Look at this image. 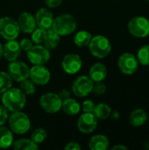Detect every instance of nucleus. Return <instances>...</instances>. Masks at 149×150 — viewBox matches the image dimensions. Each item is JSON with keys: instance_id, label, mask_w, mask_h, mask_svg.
<instances>
[{"instance_id": "f257e3e1", "label": "nucleus", "mask_w": 149, "mask_h": 150, "mask_svg": "<svg viewBox=\"0 0 149 150\" xmlns=\"http://www.w3.org/2000/svg\"><path fill=\"white\" fill-rule=\"evenodd\" d=\"M4 106L10 112H18L24 108L26 98L25 94L18 88H10L4 92L2 97Z\"/></svg>"}, {"instance_id": "f03ea898", "label": "nucleus", "mask_w": 149, "mask_h": 150, "mask_svg": "<svg viewBox=\"0 0 149 150\" xmlns=\"http://www.w3.org/2000/svg\"><path fill=\"white\" fill-rule=\"evenodd\" d=\"M60 36L71 34L76 28V21L71 14H61L54 19L52 27Z\"/></svg>"}, {"instance_id": "7ed1b4c3", "label": "nucleus", "mask_w": 149, "mask_h": 150, "mask_svg": "<svg viewBox=\"0 0 149 150\" xmlns=\"http://www.w3.org/2000/svg\"><path fill=\"white\" fill-rule=\"evenodd\" d=\"M88 46L90 53L97 58L106 57L112 50L110 40L103 35H97L92 37Z\"/></svg>"}, {"instance_id": "20e7f679", "label": "nucleus", "mask_w": 149, "mask_h": 150, "mask_svg": "<svg viewBox=\"0 0 149 150\" xmlns=\"http://www.w3.org/2000/svg\"><path fill=\"white\" fill-rule=\"evenodd\" d=\"M9 127L12 132L18 134H24L29 131L31 123L28 116L20 112H13L9 118Z\"/></svg>"}, {"instance_id": "39448f33", "label": "nucleus", "mask_w": 149, "mask_h": 150, "mask_svg": "<svg viewBox=\"0 0 149 150\" xmlns=\"http://www.w3.org/2000/svg\"><path fill=\"white\" fill-rule=\"evenodd\" d=\"M129 33L137 38H145L149 35V20L143 16L133 17L128 22Z\"/></svg>"}, {"instance_id": "423d86ee", "label": "nucleus", "mask_w": 149, "mask_h": 150, "mask_svg": "<svg viewBox=\"0 0 149 150\" xmlns=\"http://www.w3.org/2000/svg\"><path fill=\"white\" fill-rule=\"evenodd\" d=\"M20 29L18 25V22L10 18L4 17L0 18V35L7 40H15L19 34Z\"/></svg>"}, {"instance_id": "0eeeda50", "label": "nucleus", "mask_w": 149, "mask_h": 150, "mask_svg": "<svg viewBox=\"0 0 149 150\" xmlns=\"http://www.w3.org/2000/svg\"><path fill=\"white\" fill-rule=\"evenodd\" d=\"M27 58L34 65H44L50 59V52L46 47L37 44L27 51Z\"/></svg>"}, {"instance_id": "6e6552de", "label": "nucleus", "mask_w": 149, "mask_h": 150, "mask_svg": "<svg viewBox=\"0 0 149 150\" xmlns=\"http://www.w3.org/2000/svg\"><path fill=\"white\" fill-rule=\"evenodd\" d=\"M61 104L62 100L59 95L53 92L44 94L40 99V105L41 108L49 113H55L59 112L61 109Z\"/></svg>"}, {"instance_id": "1a4fd4ad", "label": "nucleus", "mask_w": 149, "mask_h": 150, "mask_svg": "<svg viewBox=\"0 0 149 150\" xmlns=\"http://www.w3.org/2000/svg\"><path fill=\"white\" fill-rule=\"evenodd\" d=\"M118 65L120 71L125 75L134 74L139 67L137 57L131 53H124L120 55L118 61Z\"/></svg>"}, {"instance_id": "9d476101", "label": "nucleus", "mask_w": 149, "mask_h": 150, "mask_svg": "<svg viewBox=\"0 0 149 150\" xmlns=\"http://www.w3.org/2000/svg\"><path fill=\"white\" fill-rule=\"evenodd\" d=\"M30 69L28 66L20 61H12L8 65V74L11 77V79L21 82L29 77Z\"/></svg>"}, {"instance_id": "9b49d317", "label": "nucleus", "mask_w": 149, "mask_h": 150, "mask_svg": "<svg viewBox=\"0 0 149 150\" xmlns=\"http://www.w3.org/2000/svg\"><path fill=\"white\" fill-rule=\"evenodd\" d=\"M94 82L86 76H81L77 77L72 85L73 93L76 97L83 98L88 96L93 89Z\"/></svg>"}, {"instance_id": "f8f14e48", "label": "nucleus", "mask_w": 149, "mask_h": 150, "mask_svg": "<svg viewBox=\"0 0 149 150\" xmlns=\"http://www.w3.org/2000/svg\"><path fill=\"white\" fill-rule=\"evenodd\" d=\"M97 127V118L93 112H84L82 114L77 122V127L83 134H90L96 130Z\"/></svg>"}, {"instance_id": "ddd939ff", "label": "nucleus", "mask_w": 149, "mask_h": 150, "mask_svg": "<svg viewBox=\"0 0 149 150\" xmlns=\"http://www.w3.org/2000/svg\"><path fill=\"white\" fill-rule=\"evenodd\" d=\"M83 65L81 57L76 54H66L61 62V67L63 70L69 75H74L77 73Z\"/></svg>"}, {"instance_id": "4468645a", "label": "nucleus", "mask_w": 149, "mask_h": 150, "mask_svg": "<svg viewBox=\"0 0 149 150\" xmlns=\"http://www.w3.org/2000/svg\"><path fill=\"white\" fill-rule=\"evenodd\" d=\"M30 79L36 84L44 85L50 80V72L44 65H34L29 72Z\"/></svg>"}, {"instance_id": "2eb2a0df", "label": "nucleus", "mask_w": 149, "mask_h": 150, "mask_svg": "<svg viewBox=\"0 0 149 150\" xmlns=\"http://www.w3.org/2000/svg\"><path fill=\"white\" fill-rule=\"evenodd\" d=\"M17 22H18L20 31L25 33H32L36 28L35 17L32 13H29V12L21 13Z\"/></svg>"}, {"instance_id": "dca6fc26", "label": "nucleus", "mask_w": 149, "mask_h": 150, "mask_svg": "<svg viewBox=\"0 0 149 150\" xmlns=\"http://www.w3.org/2000/svg\"><path fill=\"white\" fill-rule=\"evenodd\" d=\"M35 20H36V25L40 28L48 30L52 27L54 22L53 13L46 8H40L36 12Z\"/></svg>"}, {"instance_id": "f3484780", "label": "nucleus", "mask_w": 149, "mask_h": 150, "mask_svg": "<svg viewBox=\"0 0 149 150\" xmlns=\"http://www.w3.org/2000/svg\"><path fill=\"white\" fill-rule=\"evenodd\" d=\"M20 53L21 47L19 46V42H17L15 40H8L3 47V54L9 62L17 60L20 55Z\"/></svg>"}, {"instance_id": "a211bd4d", "label": "nucleus", "mask_w": 149, "mask_h": 150, "mask_svg": "<svg viewBox=\"0 0 149 150\" xmlns=\"http://www.w3.org/2000/svg\"><path fill=\"white\" fill-rule=\"evenodd\" d=\"M89 75V77L93 82H103V80H105L107 76V69L105 64L97 62L90 69Z\"/></svg>"}, {"instance_id": "6ab92c4d", "label": "nucleus", "mask_w": 149, "mask_h": 150, "mask_svg": "<svg viewBox=\"0 0 149 150\" xmlns=\"http://www.w3.org/2000/svg\"><path fill=\"white\" fill-rule=\"evenodd\" d=\"M148 120V113L145 110L138 108L133 110L129 116V122L133 127H141Z\"/></svg>"}, {"instance_id": "aec40b11", "label": "nucleus", "mask_w": 149, "mask_h": 150, "mask_svg": "<svg viewBox=\"0 0 149 150\" xmlns=\"http://www.w3.org/2000/svg\"><path fill=\"white\" fill-rule=\"evenodd\" d=\"M110 142L108 138L103 134H97L90 138L89 148L91 150H106L109 148Z\"/></svg>"}, {"instance_id": "412c9836", "label": "nucleus", "mask_w": 149, "mask_h": 150, "mask_svg": "<svg viewBox=\"0 0 149 150\" xmlns=\"http://www.w3.org/2000/svg\"><path fill=\"white\" fill-rule=\"evenodd\" d=\"M61 109L68 115H76L80 112L81 106L76 99L68 98L62 101Z\"/></svg>"}, {"instance_id": "4be33fe9", "label": "nucleus", "mask_w": 149, "mask_h": 150, "mask_svg": "<svg viewBox=\"0 0 149 150\" xmlns=\"http://www.w3.org/2000/svg\"><path fill=\"white\" fill-rule=\"evenodd\" d=\"M13 143V135L7 127L0 126V148L7 149Z\"/></svg>"}, {"instance_id": "5701e85b", "label": "nucleus", "mask_w": 149, "mask_h": 150, "mask_svg": "<svg viewBox=\"0 0 149 150\" xmlns=\"http://www.w3.org/2000/svg\"><path fill=\"white\" fill-rule=\"evenodd\" d=\"M60 42V35L56 33L52 28L47 30V36L45 39V47L48 49H54Z\"/></svg>"}, {"instance_id": "b1692460", "label": "nucleus", "mask_w": 149, "mask_h": 150, "mask_svg": "<svg viewBox=\"0 0 149 150\" xmlns=\"http://www.w3.org/2000/svg\"><path fill=\"white\" fill-rule=\"evenodd\" d=\"M94 115L97 118V120H106L109 118L112 114V109L111 107L104 103L98 104L95 105L94 110H93Z\"/></svg>"}, {"instance_id": "393cba45", "label": "nucleus", "mask_w": 149, "mask_h": 150, "mask_svg": "<svg viewBox=\"0 0 149 150\" xmlns=\"http://www.w3.org/2000/svg\"><path fill=\"white\" fill-rule=\"evenodd\" d=\"M91 38L92 35L90 33H89L88 31L82 30L76 34L74 38V42L77 47H85L89 45Z\"/></svg>"}, {"instance_id": "a878e982", "label": "nucleus", "mask_w": 149, "mask_h": 150, "mask_svg": "<svg viewBox=\"0 0 149 150\" xmlns=\"http://www.w3.org/2000/svg\"><path fill=\"white\" fill-rule=\"evenodd\" d=\"M13 144V148L18 150H35L38 149V144L29 139H19Z\"/></svg>"}, {"instance_id": "bb28decb", "label": "nucleus", "mask_w": 149, "mask_h": 150, "mask_svg": "<svg viewBox=\"0 0 149 150\" xmlns=\"http://www.w3.org/2000/svg\"><path fill=\"white\" fill-rule=\"evenodd\" d=\"M138 62L143 66L149 65V45L142 46L137 53Z\"/></svg>"}, {"instance_id": "cd10ccee", "label": "nucleus", "mask_w": 149, "mask_h": 150, "mask_svg": "<svg viewBox=\"0 0 149 150\" xmlns=\"http://www.w3.org/2000/svg\"><path fill=\"white\" fill-rule=\"evenodd\" d=\"M12 79L6 72L0 71V93H4L11 87Z\"/></svg>"}, {"instance_id": "c85d7f7f", "label": "nucleus", "mask_w": 149, "mask_h": 150, "mask_svg": "<svg viewBox=\"0 0 149 150\" xmlns=\"http://www.w3.org/2000/svg\"><path fill=\"white\" fill-rule=\"evenodd\" d=\"M47 36V30L43 28H35V30L32 33V41L36 44L44 43Z\"/></svg>"}, {"instance_id": "c756f323", "label": "nucleus", "mask_w": 149, "mask_h": 150, "mask_svg": "<svg viewBox=\"0 0 149 150\" xmlns=\"http://www.w3.org/2000/svg\"><path fill=\"white\" fill-rule=\"evenodd\" d=\"M20 90L25 94V95H32L35 92V86L34 83L31 79H25L21 81L20 84Z\"/></svg>"}, {"instance_id": "7c9ffc66", "label": "nucleus", "mask_w": 149, "mask_h": 150, "mask_svg": "<svg viewBox=\"0 0 149 150\" xmlns=\"http://www.w3.org/2000/svg\"><path fill=\"white\" fill-rule=\"evenodd\" d=\"M47 132L43 128H37L35 129L31 135V140L34 142L36 144H40L42 143L46 138H47Z\"/></svg>"}, {"instance_id": "2f4dec72", "label": "nucleus", "mask_w": 149, "mask_h": 150, "mask_svg": "<svg viewBox=\"0 0 149 150\" xmlns=\"http://www.w3.org/2000/svg\"><path fill=\"white\" fill-rule=\"evenodd\" d=\"M92 91L97 95H102L106 91V85L102 82H96V84H93Z\"/></svg>"}, {"instance_id": "473e14b6", "label": "nucleus", "mask_w": 149, "mask_h": 150, "mask_svg": "<svg viewBox=\"0 0 149 150\" xmlns=\"http://www.w3.org/2000/svg\"><path fill=\"white\" fill-rule=\"evenodd\" d=\"M95 104L91 100H86L83 103V111L84 112H93Z\"/></svg>"}, {"instance_id": "72a5a7b5", "label": "nucleus", "mask_w": 149, "mask_h": 150, "mask_svg": "<svg viewBox=\"0 0 149 150\" xmlns=\"http://www.w3.org/2000/svg\"><path fill=\"white\" fill-rule=\"evenodd\" d=\"M19 46L21 47V50H24V51H28L32 47V41L29 39H23L20 40L19 42Z\"/></svg>"}, {"instance_id": "f704fd0d", "label": "nucleus", "mask_w": 149, "mask_h": 150, "mask_svg": "<svg viewBox=\"0 0 149 150\" xmlns=\"http://www.w3.org/2000/svg\"><path fill=\"white\" fill-rule=\"evenodd\" d=\"M8 120L7 109L3 105H0V126H3Z\"/></svg>"}, {"instance_id": "c9c22d12", "label": "nucleus", "mask_w": 149, "mask_h": 150, "mask_svg": "<svg viewBox=\"0 0 149 150\" xmlns=\"http://www.w3.org/2000/svg\"><path fill=\"white\" fill-rule=\"evenodd\" d=\"M66 150H81L82 149V148H81V146L77 143V142H68L66 146H65V148H64Z\"/></svg>"}, {"instance_id": "e433bc0d", "label": "nucleus", "mask_w": 149, "mask_h": 150, "mask_svg": "<svg viewBox=\"0 0 149 150\" xmlns=\"http://www.w3.org/2000/svg\"><path fill=\"white\" fill-rule=\"evenodd\" d=\"M45 3L50 8H55L62 3V0H45Z\"/></svg>"}, {"instance_id": "4c0bfd02", "label": "nucleus", "mask_w": 149, "mask_h": 150, "mask_svg": "<svg viewBox=\"0 0 149 150\" xmlns=\"http://www.w3.org/2000/svg\"><path fill=\"white\" fill-rule=\"evenodd\" d=\"M59 97H60L61 99L63 101V100H65V99H67V98H69V92H68L67 90H63V91H61L60 92Z\"/></svg>"}, {"instance_id": "58836bf2", "label": "nucleus", "mask_w": 149, "mask_h": 150, "mask_svg": "<svg viewBox=\"0 0 149 150\" xmlns=\"http://www.w3.org/2000/svg\"><path fill=\"white\" fill-rule=\"evenodd\" d=\"M112 150H119V149H122V150H126L127 149V148L126 147H125V146H123V145H116V146H114V147H112Z\"/></svg>"}, {"instance_id": "ea45409f", "label": "nucleus", "mask_w": 149, "mask_h": 150, "mask_svg": "<svg viewBox=\"0 0 149 150\" xmlns=\"http://www.w3.org/2000/svg\"><path fill=\"white\" fill-rule=\"evenodd\" d=\"M2 55H3V47H2V45L0 44V59H1V57H2Z\"/></svg>"}, {"instance_id": "a19ab883", "label": "nucleus", "mask_w": 149, "mask_h": 150, "mask_svg": "<svg viewBox=\"0 0 149 150\" xmlns=\"http://www.w3.org/2000/svg\"><path fill=\"white\" fill-rule=\"evenodd\" d=\"M148 1H149V0H148Z\"/></svg>"}]
</instances>
